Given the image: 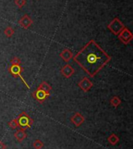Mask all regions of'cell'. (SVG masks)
I'll return each mask as SVG.
<instances>
[{
	"label": "cell",
	"mask_w": 133,
	"mask_h": 149,
	"mask_svg": "<svg viewBox=\"0 0 133 149\" xmlns=\"http://www.w3.org/2000/svg\"><path fill=\"white\" fill-rule=\"evenodd\" d=\"M73 60L90 77H94L110 63L112 56L92 39L73 56Z\"/></svg>",
	"instance_id": "6da1fadb"
},
{
	"label": "cell",
	"mask_w": 133,
	"mask_h": 149,
	"mask_svg": "<svg viewBox=\"0 0 133 149\" xmlns=\"http://www.w3.org/2000/svg\"><path fill=\"white\" fill-rule=\"evenodd\" d=\"M17 122L19 128L26 130L31 128L32 125L34 123V120L26 112H22L17 117Z\"/></svg>",
	"instance_id": "7a4b0ae2"
},
{
	"label": "cell",
	"mask_w": 133,
	"mask_h": 149,
	"mask_svg": "<svg viewBox=\"0 0 133 149\" xmlns=\"http://www.w3.org/2000/svg\"><path fill=\"white\" fill-rule=\"evenodd\" d=\"M125 27V26L118 17H115L114 19H113L110 22V24L107 25V28H108L109 31L112 32V34H114V35H117V36Z\"/></svg>",
	"instance_id": "3957f363"
},
{
	"label": "cell",
	"mask_w": 133,
	"mask_h": 149,
	"mask_svg": "<svg viewBox=\"0 0 133 149\" xmlns=\"http://www.w3.org/2000/svg\"><path fill=\"white\" fill-rule=\"evenodd\" d=\"M8 71L11 73V75L14 77H19V78L21 79V81H23V83L24 84L26 87H27L28 89H30L29 84H27V82L25 81V79L22 77L21 73L24 72V68L21 67V66H18V65H11V66L8 68Z\"/></svg>",
	"instance_id": "277c9868"
},
{
	"label": "cell",
	"mask_w": 133,
	"mask_h": 149,
	"mask_svg": "<svg viewBox=\"0 0 133 149\" xmlns=\"http://www.w3.org/2000/svg\"><path fill=\"white\" fill-rule=\"evenodd\" d=\"M118 39L121 41L123 44L128 45L129 44L133 39V34L129 29L127 27H125L122 31L118 35Z\"/></svg>",
	"instance_id": "5b68a950"
},
{
	"label": "cell",
	"mask_w": 133,
	"mask_h": 149,
	"mask_svg": "<svg viewBox=\"0 0 133 149\" xmlns=\"http://www.w3.org/2000/svg\"><path fill=\"white\" fill-rule=\"evenodd\" d=\"M32 96H33V98L36 99L37 102L42 104L50 96V92H46L42 89L37 88L35 91L32 93Z\"/></svg>",
	"instance_id": "8992f818"
},
{
	"label": "cell",
	"mask_w": 133,
	"mask_h": 149,
	"mask_svg": "<svg viewBox=\"0 0 133 149\" xmlns=\"http://www.w3.org/2000/svg\"><path fill=\"white\" fill-rule=\"evenodd\" d=\"M78 86L79 88L84 92H87L93 88L94 86V84L90 81V79L87 78V77H83V78L81 80V81L78 83Z\"/></svg>",
	"instance_id": "52a82bcc"
},
{
	"label": "cell",
	"mask_w": 133,
	"mask_h": 149,
	"mask_svg": "<svg viewBox=\"0 0 133 149\" xmlns=\"http://www.w3.org/2000/svg\"><path fill=\"white\" fill-rule=\"evenodd\" d=\"M60 73L65 78H70L75 73V69L69 64H65L62 67Z\"/></svg>",
	"instance_id": "ba28073f"
},
{
	"label": "cell",
	"mask_w": 133,
	"mask_h": 149,
	"mask_svg": "<svg viewBox=\"0 0 133 149\" xmlns=\"http://www.w3.org/2000/svg\"><path fill=\"white\" fill-rule=\"evenodd\" d=\"M33 23H34L33 20L30 17L29 15L27 14L24 15L18 21V24H19V26L23 27V28H24V29H28L33 24Z\"/></svg>",
	"instance_id": "9c48e42d"
},
{
	"label": "cell",
	"mask_w": 133,
	"mask_h": 149,
	"mask_svg": "<svg viewBox=\"0 0 133 149\" xmlns=\"http://www.w3.org/2000/svg\"><path fill=\"white\" fill-rule=\"evenodd\" d=\"M70 121L75 125V127H80L85 122V117L80 113H75L71 117Z\"/></svg>",
	"instance_id": "30bf717a"
},
{
	"label": "cell",
	"mask_w": 133,
	"mask_h": 149,
	"mask_svg": "<svg viewBox=\"0 0 133 149\" xmlns=\"http://www.w3.org/2000/svg\"><path fill=\"white\" fill-rule=\"evenodd\" d=\"M59 56L63 59V61L69 63L73 58V53L70 49H64L59 54Z\"/></svg>",
	"instance_id": "8fae6325"
},
{
	"label": "cell",
	"mask_w": 133,
	"mask_h": 149,
	"mask_svg": "<svg viewBox=\"0 0 133 149\" xmlns=\"http://www.w3.org/2000/svg\"><path fill=\"white\" fill-rule=\"evenodd\" d=\"M27 137V132L25 131L24 129H21L19 128V130H17V131L14 133V137L17 139L18 142L24 141Z\"/></svg>",
	"instance_id": "7c38bea8"
},
{
	"label": "cell",
	"mask_w": 133,
	"mask_h": 149,
	"mask_svg": "<svg viewBox=\"0 0 133 149\" xmlns=\"http://www.w3.org/2000/svg\"><path fill=\"white\" fill-rule=\"evenodd\" d=\"M119 141H120V139H119L118 136L115 134H112L107 137V141L112 145H116L119 142Z\"/></svg>",
	"instance_id": "4fadbf2b"
},
{
	"label": "cell",
	"mask_w": 133,
	"mask_h": 149,
	"mask_svg": "<svg viewBox=\"0 0 133 149\" xmlns=\"http://www.w3.org/2000/svg\"><path fill=\"white\" fill-rule=\"evenodd\" d=\"M110 104L113 106L114 108H118L119 105L121 104V98H119L118 96H114L111 98L110 100Z\"/></svg>",
	"instance_id": "5bb4252c"
},
{
	"label": "cell",
	"mask_w": 133,
	"mask_h": 149,
	"mask_svg": "<svg viewBox=\"0 0 133 149\" xmlns=\"http://www.w3.org/2000/svg\"><path fill=\"white\" fill-rule=\"evenodd\" d=\"M38 88H40V89H42V90L44 91H46V92H50L51 90V86L50 85L48 82H46V81L41 82Z\"/></svg>",
	"instance_id": "9a60e30c"
},
{
	"label": "cell",
	"mask_w": 133,
	"mask_h": 149,
	"mask_svg": "<svg viewBox=\"0 0 133 149\" xmlns=\"http://www.w3.org/2000/svg\"><path fill=\"white\" fill-rule=\"evenodd\" d=\"M14 29H13L12 27H10V26H8V27L4 30V34H5V35L7 37V38H11V37L14 34Z\"/></svg>",
	"instance_id": "2e32d148"
},
{
	"label": "cell",
	"mask_w": 133,
	"mask_h": 149,
	"mask_svg": "<svg viewBox=\"0 0 133 149\" xmlns=\"http://www.w3.org/2000/svg\"><path fill=\"white\" fill-rule=\"evenodd\" d=\"M8 125L9 127L12 130L17 129L19 127V125H18V122H17V118H15V119H12V120H10V122L8 123Z\"/></svg>",
	"instance_id": "e0dca14e"
},
{
	"label": "cell",
	"mask_w": 133,
	"mask_h": 149,
	"mask_svg": "<svg viewBox=\"0 0 133 149\" xmlns=\"http://www.w3.org/2000/svg\"><path fill=\"white\" fill-rule=\"evenodd\" d=\"M33 147L35 149H41L44 148V143L41 141V140L37 139L35 140L33 143Z\"/></svg>",
	"instance_id": "ac0fdd59"
},
{
	"label": "cell",
	"mask_w": 133,
	"mask_h": 149,
	"mask_svg": "<svg viewBox=\"0 0 133 149\" xmlns=\"http://www.w3.org/2000/svg\"><path fill=\"white\" fill-rule=\"evenodd\" d=\"M10 63H11V65H18V66H20L21 65V60L19 59V57L15 56L11 59Z\"/></svg>",
	"instance_id": "d6986e66"
},
{
	"label": "cell",
	"mask_w": 133,
	"mask_h": 149,
	"mask_svg": "<svg viewBox=\"0 0 133 149\" xmlns=\"http://www.w3.org/2000/svg\"><path fill=\"white\" fill-rule=\"evenodd\" d=\"M15 4L18 6V8L21 9L22 7H24L26 5V0H15Z\"/></svg>",
	"instance_id": "ffe728a7"
},
{
	"label": "cell",
	"mask_w": 133,
	"mask_h": 149,
	"mask_svg": "<svg viewBox=\"0 0 133 149\" xmlns=\"http://www.w3.org/2000/svg\"><path fill=\"white\" fill-rule=\"evenodd\" d=\"M6 145L3 142V141H0V149H6Z\"/></svg>",
	"instance_id": "44dd1931"
}]
</instances>
